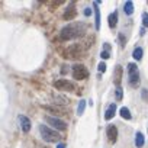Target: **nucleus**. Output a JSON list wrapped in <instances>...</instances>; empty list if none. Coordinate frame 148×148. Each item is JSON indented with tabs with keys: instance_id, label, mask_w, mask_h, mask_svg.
Listing matches in <instances>:
<instances>
[{
	"instance_id": "nucleus-1",
	"label": "nucleus",
	"mask_w": 148,
	"mask_h": 148,
	"mask_svg": "<svg viewBox=\"0 0 148 148\" xmlns=\"http://www.w3.org/2000/svg\"><path fill=\"white\" fill-rule=\"evenodd\" d=\"M86 23L83 22H74V23H68L67 26H64L60 32V38L62 41H71V39H76L84 35L86 32Z\"/></svg>"
},
{
	"instance_id": "nucleus-2",
	"label": "nucleus",
	"mask_w": 148,
	"mask_h": 148,
	"mask_svg": "<svg viewBox=\"0 0 148 148\" xmlns=\"http://www.w3.org/2000/svg\"><path fill=\"white\" fill-rule=\"evenodd\" d=\"M39 132L42 135V139L47 141V142H57V141L61 139V135L55 129H51L47 125H39Z\"/></svg>"
},
{
	"instance_id": "nucleus-3",
	"label": "nucleus",
	"mask_w": 148,
	"mask_h": 148,
	"mask_svg": "<svg viewBox=\"0 0 148 148\" xmlns=\"http://www.w3.org/2000/svg\"><path fill=\"white\" fill-rule=\"evenodd\" d=\"M128 82L131 87H138L139 86V73H138V67L135 62H129L128 64Z\"/></svg>"
},
{
	"instance_id": "nucleus-4",
	"label": "nucleus",
	"mask_w": 148,
	"mask_h": 148,
	"mask_svg": "<svg viewBox=\"0 0 148 148\" xmlns=\"http://www.w3.org/2000/svg\"><path fill=\"white\" fill-rule=\"evenodd\" d=\"M71 71H73V77L76 80H86L89 77V70L83 64H74Z\"/></svg>"
},
{
	"instance_id": "nucleus-5",
	"label": "nucleus",
	"mask_w": 148,
	"mask_h": 148,
	"mask_svg": "<svg viewBox=\"0 0 148 148\" xmlns=\"http://www.w3.org/2000/svg\"><path fill=\"white\" fill-rule=\"evenodd\" d=\"M54 87L61 90V92H74L76 90V86H74L73 82L67 80V79H60L54 82Z\"/></svg>"
},
{
	"instance_id": "nucleus-6",
	"label": "nucleus",
	"mask_w": 148,
	"mask_h": 148,
	"mask_svg": "<svg viewBox=\"0 0 148 148\" xmlns=\"http://www.w3.org/2000/svg\"><path fill=\"white\" fill-rule=\"evenodd\" d=\"M45 121H47L48 125H51V126H52L54 129H57V131H65V129H67V123H65L62 119H60V118L45 116Z\"/></svg>"
},
{
	"instance_id": "nucleus-7",
	"label": "nucleus",
	"mask_w": 148,
	"mask_h": 148,
	"mask_svg": "<svg viewBox=\"0 0 148 148\" xmlns=\"http://www.w3.org/2000/svg\"><path fill=\"white\" fill-rule=\"evenodd\" d=\"M42 108H44L45 110H48V112L57 115V116H62V115H67V113H68V110H67L65 108H61V106H58V105H42Z\"/></svg>"
},
{
	"instance_id": "nucleus-8",
	"label": "nucleus",
	"mask_w": 148,
	"mask_h": 148,
	"mask_svg": "<svg viewBox=\"0 0 148 148\" xmlns=\"http://www.w3.org/2000/svg\"><path fill=\"white\" fill-rule=\"evenodd\" d=\"M64 57H68V58H79V57H83L82 55V49L79 45H74V47H68L65 49V55Z\"/></svg>"
},
{
	"instance_id": "nucleus-9",
	"label": "nucleus",
	"mask_w": 148,
	"mask_h": 148,
	"mask_svg": "<svg viewBox=\"0 0 148 148\" xmlns=\"http://www.w3.org/2000/svg\"><path fill=\"white\" fill-rule=\"evenodd\" d=\"M106 136H108L109 142L115 144V142L118 141V128H116L115 125H109V126L106 128Z\"/></svg>"
},
{
	"instance_id": "nucleus-10",
	"label": "nucleus",
	"mask_w": 148,
	"mask_h": 148,
	"mask_svg": "<svg viewBox=\"0 0 148 148\" xmlns=\"http://www.w3.org/2000/svg\"><path fill=\"white\" fill-rule=\"evenodd\" d=\"M122 74H123V68L122 65H116L115 70H113V83L116 87H121V83H122Z\"/></svg>"
},
{
	"instance_id": "nucleus-11",
	"label": "nucleus",
	"mask_w": 148,
	"mask_h": 148,
	"mask_svg": "<svg viewBox=\"0 0 148 148\" xmlns=\"http://www.w3.org/2000/svg\"><path fill=\"white\" fill-rule=\"evenodd\" d=\"M19 123H21V128H22L23 132H29V131H31L32 123H31V119H29L28 116H25V115H19Z\"/></svg>"
},
{
	"instance_id": "nucleus-12",
	"label": "nucleus",
	"mask_w": 148,
	"mask_h": 148,
	"mask_svg": "<svg viewBox=\"0 0 148 148\" xmlns=\"http://www.w3.org/2000/svg\"><path fill=\"white\" fill-rule=\"evenodd\" d=\"M93 10H95V26L99 31L100 29V9H99V2H93Z\"/></svg>"
},
{
	"instance_id": "nucleus-13",
	"label": "nucleus",
	"mask_w": 148,
	"mask_h": 148,
	"mask_svg": "<svg viewBox=\"0 0 148 148\" xmlns=\"http://www.w3.org/2000/svg\"><path fill=\"white\" fill-rule=\"evenodd\" d=\"M115 113H116V103H110V105L108 106L106 112H105V119H106V121H110V119L115 116Z\"/></svg>"
},
{
	"instance_id": "nucleus-14",
	"label": "nucleus",
	"mask_w": 148,
	"mask_h": 148,
	"mask_svg": "<svg viewBox=\"0 0 148 148\" xmlns=\"http://www.w3.org/2000/svg\"><path fill=\"white\" fill-rule=\"evenodd\" d=\"M108 23H109V28H110V29L116 28V25H118V12H116V10H115L113 13L109 15V18H108Z\"/></svg>"
},
{
	"instance_id": "nucleus-15",
	"label": "nucleus",
	"mask_w": 148,
	"mask_h": 148,
	"mask_svg": "<svg viewBox=\"0 0 148 148\" xmlns=\"http://www.w3.org/2000/svg\"><path fill=\"white\" fill-rule=\"evenodd\" d=\"M76 15H77V10L71 6L70 9H67V12L64 13V16H62V18H64L65 21H73L74 18H76Z\"/></svg>"
},
{
	"instance_id": "nucleus-16",
	"label": "nucleus",
	"mask_w": 148,
	"mask_h": 148,
	"mask_svg": "<svg viewBox=\"0 0 148 148\" xmlns=\"http://www.w3.org/2000/svg\"><path fill=\"white\" fill-rule=\"evenodd\" d=\"M144 142H145V138H144L142 132H136L135 134V147L136 148H142L144 147Z\"/></svg>"
},
{
	"instance_id": "nucleus-17",
	"label": "nucleus",
	"mask_w": 148,
	"mask_h": 148,
	"mask_svg": "<svg viewBox=\"0 0 148 148\" xmlns=\"http://www.w3.org/2000/svg\"><path fill=\"white\" fill-rule=\"evenodd\" d=\"M123 12H125L128 16H131V15L134 13V3L131 2V0L125 2V5H123Z\"/></svg>"
},
{
	"instance_id": "nucleus-18",
	"label": "nucleus",
	"mask_w": 148,
	"mask_h": 148,
	"mask_svg": "<svg viewBox=\"0 0 148 148\" xmlns=\"http://www.w3.org/2000/svg\"><path fill=\"white\" fill-rule=\"evenodd\" d=\"M119 113H121V118L122 119H125V121H129L131 118H132V115H131V112H129V109L128 108H121V110H119Z\"/></svg>"
},
{
	"instance_id": "nucleus-19",
	"label": "nucleus",
	"mask_w": 148,
	"mask_h": 148,
	"mask_svg": "<svg viewBox=\"0 0 148 148\" xmlns=\"http://www.w3.org/2000/svg\"><path fill=\"white\" fill-rule=\"evenodd\" d=\"M142 54H144L142 48H141V47H136V48L134 49V52H132V57H134L136 61H139V60L142 58Z\"/></svg>"
},
{
	"instance_id": "nucleus-20",
	"label": "nucleus",
	"mask_w": 148,
	"mask_h": 148,
	"mask_svg": "<svg viewBox=\"0 0 148 148\" xmlns=\"http://www.w3.org/2000/svg\"><path fill=\"white\" fill-rule=\"evenodd\" d=\"M86 102H87V100H84V99H82V100L79 102V106H77V115H79V116H82V115L84 113V109H86Z\"/></svg>"
},
{
	"instance_id": "nucleus-21",
	"label": "nucleus",
	"mask_w": 148,
	"mask_h": 148,
	"mask_svg": "<svg viewBox=\"0 0 148 148\" xmlns=\"http://www.w3.org/2000/svg\"><path fill=\"white\" fill-rule=\"evenodd\" d=\"M141 99L148 103V89H141Z\"/></svg>"
},
{
	"instance_id": "nucleus-22",
	"label": "nucleus",
	"mask_w": 148,
	"mask_h": 148,
	"mask_svg": "<svg viewBox=\"0 0 148 148\" xmlns=\"http://www.w3.org/2000/svg\"><path fill=\"white\" fill-rule=\"evenodd\" d=\"M142 25H144V28H148V12L142 13Z\"/></svg>"
},
{
	"instance_id": "nucleus-23",
	"label": "nucleus",
	"mask_w": 148,
	"mask_h": 148,
	"mask_svg": "<svg viewBox=\"0 0 148 148\" xmlns=\"http://www.w3.org/2000/svg\"><path fill=\"white\" fill-rule=\"evenodd\" d=\"M97 70H99V73H105L106 71V62L105 61H100L99 65H97Z\"/></svg>"
},
{
	"instance_id": "nucleus-24",
	"label": "nucleus",
	"mask_w": 148,
	"mask_h": 148,
	"mask_svg": "<svg viewBox=\"0 0 148 148\" xmlns=\"http://www.w3.org/2000/svg\"><path fill=\"white\" fill-rule=\"evenodd\" d=\"M109 57H110V52H109V51H105V49H103V51L100 52V58H102V60H108Z\"/></svg>"
},
{
	"instance_id": "nucleus-25",
	"label": "nucleus",
	"mask_w": 148,
	"mask_h": 148,
	"mask_svg": "<svg viewBox=\"0 0 148 148\" xmlns=\"http://www.w3.org/2000/svg\"><path fill=\"white\" fill-rule=\"evenodd\" d=\"M116 100L118 102L122 100V89L121 87H116Z\"/></svg>"
},
{
	"instance_id": "nucleus-26",
	"label": "nucleus",
	"mask_w": 148,
	"mask_h": 148,
	"mask_svg": "<svg viewBox=\"0 0 148 148\" xmlns=\"http://www.w3.org/2000/svg\"><path fill=\"white\" fill-rule=\"evenodd\" d=\"M92 13H93V9H90V8L84 9V16H92Z\"/></svg>"
},
{
	"instance_id": "nucleus-27",
	"label": "nucleus",
	"mask_w": 148,
	"mask_h": 148,
	"mask_svg": "<svg viewBox=\"0 0 148 148\" xmlns=\"http://www.w3.org/2000/svg\"><path fill=\"white\" fill-rule=\"evenodd\" d=\"M119 41H121V47L125 45V38H123V34H119Z\"/></svg>"
},
{
	"instance_id": "nucleus-28",
	"label": "nucleus",
	"mask_w": 148,
	"mask_h": 148,
	"mask_svg": "<svg viewBox=\"0 0 148 148\" xmlns=\"http://www.w3.org/2000/svg\"><path fill=\"white\" fill-rule=\"evenodd\" d=\"M139 35H141V36H144V35H145V28H144V26L139 29Z\"/></svg>"
},
{
	"instance_id": "nucleus-29",
	"label": "nucleus",
	"mask_w": 148,
	"mask_h": 148,
	"mask_svg": "<svg viewBox=\"0 0 148 148\" xmlns=\"http://www.w3.org/2000/svg\"><path fill=\"white\" fill-rule=\"evenodd\" d=\"M57 148H65V144H64V142H60V144L57 145Z\"/></svg>"
}]
</instances>
